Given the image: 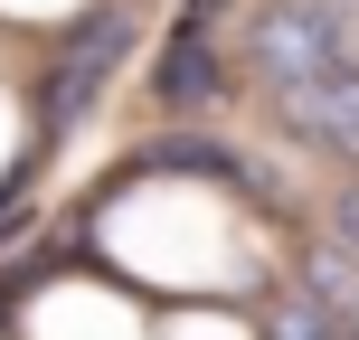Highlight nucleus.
Here are the masks:
<instances>
[{"label": "nucleus", "instance_id": "obj_1", "mask_svg": "<svg viewBox=\"0 0 359 340\" xmlns=\"http://www.w3.org/2000/svg\"><path fill=\"white\" fill-rule=\"evenodd\" d=\"M246 57L274 95L312 86V76H350L359 67V0H265L246 29Z\"/></svg>", "mask_w": 359, "mask_h": 340}, {"label": "nucleus", "instance_id": "obj_2", "mask_svg": "<svg viewBox=\"0 0 359 340\" xmlns=\"http://www.w3.org/2000/svg\"><path fill=\"white\" fill-rule=\"evenodd\" d=\"M133 48V29H123V10H95L86 29L57 48V67H48V86H38V123H48V142L57 132H76V114L95 104V86L114 76V57Z\"/></svg>", "mask_w": 359, "mask_h": 340}, {"label": "nucleus", "instance_id": "obj_3", "mask_svg": "<svg viewBox=\"0 0 359 340\" xmlns=\"http://www.w3.org/2000/svg\"><path fill=\"white\" fill-rule=\"evenodd\" d=\"M284 114L312 132V142H331V151L359 161V67L350 76H312V86H284Z\"/></svg>", "mask_w": 359, "mask_h": 340}, {"label": "nucleus", "instance_id": "obj_4", "mask_svg": "<svg viewBox=\"0 0 359 340\" xmlns=\"http://www.w3.org/2000/svg\"><path fill=\"white\" fill-rule=\"evenodd\" d=\"M161 104L170 114H198L217 95V48H208V19H189V29H170V48H161Z\"/></svg>", "mask_w": 359, "mask_h": 340}, {"label": "nucleus", "instance_id": "obj_5", "mask_svg": "<svg viewBox=\"0 0 359 340\" xmlns=\"http://www.w3.org/2000/svg\"><path fill=\"white\" fill-rule=\"evenodd\" d=\"M293 293H312V303H322L331 322H359V255H341V246H322V255H312V265H303V284H293Z\"/></svg>", "mask_w": 359, "mask_h": 340}, {"label": "nucleus", "instance_id": "obj_6", "mask_svg": "<svg viewBox=\"0 0 359 340\" xmlns=\"http://www.w3.org/2000/svg\"><path fill=\"white\" fill-rule=\"evenodd\" d=\"M151 170H236V179H246V161H236V151L198 142V132H180V142H151Z\"/></svg>", "mask_w": 359, "mask_h": 340}, {"label": "nucleus", "instance_id": "obj_7", "mask_svg": "<svg viewBox=\"0 0 359 340\" xmlns=\"http://www.w3.org/2000/svg\"><path fill=\"white\" fill-rule=\"evenodd\" d=\"M341 331L350 322H331L312 293H284V303H274V340H341Z\"/></svg>", "mask_w": 359, "mask_h": 340}, {"label": "nucleus", "instance_id": "obj_8", "mask_svg": "<svg viewBox=\"0 0 359 340\" xmlns=\"http://www.w3.org/2000/svg\"><path fill=\"white\" fill-rule=\"evenodd\" d=\"M331 246L359 255V189H341V208H331Z\"/></svg>", "mask_w": 359, "mask_h": 340}, {"label": "nucleus", "instance_id": "obj_9", "mask_svg": "<svg viewBox=\"0 0 359 340\" xmlns=\"http://www.w3.org/2000/svg\"><path fill=\"white\" fill-rule=\"evenodd\" d=\"M341 340H359V322H350V331H341Z\"/></svg>", "mask_w": 359, "mask_h": 340}]
</instances>
